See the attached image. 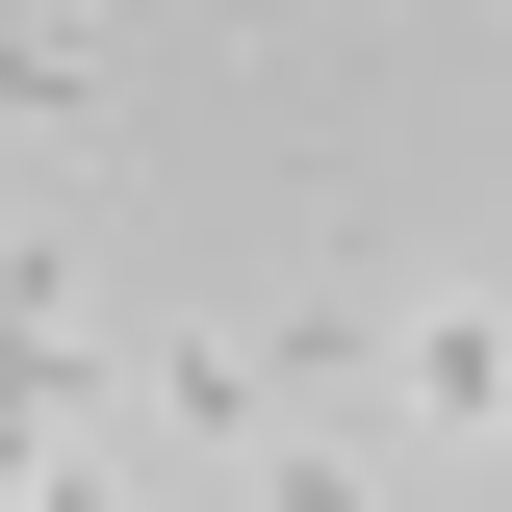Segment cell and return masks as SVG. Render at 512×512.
I'll return each mask as SVG.
<instances>
[{"instance_id":"6da1fadb","label":"cell","mask_w":512,"mask_h":512,"mask_svg":"<svg viewBox=\"0 0 512 512\" xmlns=\"http://www.w3.org/2000/svg\"><path fill=\"white\" fill-rule=\"evenodd\" d=\"M384 359H410V410H436V436H487V410H512V308H410Z\"/></svg>"},{"instance_id":"7a4b0ae2","label":"cell","mask_w":512,"mask_h":512,"mask_svg":"<svg viewBox=\"0 0 512 512\" xmlns=\"http://www.w3.org/2000/svg\"><path fill=\"white\" fill-rule=\"evenodd\" d=\"M256 512H359V436H282V487Z\"/></svg>"}]
</instances>
